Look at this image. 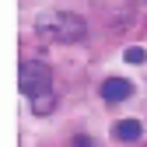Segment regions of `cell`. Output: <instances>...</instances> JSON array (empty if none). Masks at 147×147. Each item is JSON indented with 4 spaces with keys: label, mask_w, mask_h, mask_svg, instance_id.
Returning a JSON list of instances; mask_svg holds the SVG:
<instances>
[{
    "label": "cell",
    "mask_w": 147,
    "mask_h": 147,
    "mask_svg": "<svg viewBox=\"0 0 147 147\" xmlns=\"http://www.w3.org/2000/svg\"><path fill=\"white\" fill-rule=\"evenodd\" d=\"M18 88L21 95L32 98V109L39 116H49L53 105H56V95H53V74L42 60H21V70H18Z\"/></svg>",
    "instance_id": "cell-1"
},
{
    "label": "cell",
    "mask_w": 147,
    "mask_h": 147,
    "mask_svg": "<svg viewBox=\"0 0 147 147\" xmlns=\"http://www.w3.org/2000/svg\"><path fill=\"white\" fill-rule=\"evenodd\" d=\"M35 32L42 35L46 42H81L84 35H88V21L81 14H70V11H53V14H42V18H35Z\"/></svg>",
    "instance_id": "cell-2"
},
{
    "label": "cell",
    "mask_w": 147,
    "mask_h": 147,
    "mask_svg": "<svg viewBox=\"0 0 147 147\" xmlns=\"http://www.w3.org/2000/svg\"><path fill=\"white\" fill-rule=\"evenodd\" d=\"M133 95V84L126 81V77H109L102 81V98L105 102H123V98H130Z\"/></svg>",
    "instance_id": "cell-3"
},
{
    "label": "cell",
    "mask_w": 147,
    "mask_h": 147,
    "mask_svg": "<svg viewBox=\"0 0 147 147\" xmlns=\"http://www.w3.org/2000/svg\"><path fill=\"white\" fill-rule=\"evenodd\" d=\"M140 133H144V126H140L137 119H123V123H116V126H112V137H116V140H123V144L140 140Z\"/></svg>",
    "instance_id": "cell-4"
},
{
    "label": "cell",
    "mask_w": 147,
    "mask_h": 147,
    "mask_svg": "<svg viewBox=\"0 0 147 147\" xmlns=\"http://www.w3.org/2000/svg\"><path fill=\"white\" fill-rule=\"evenodd\" d=\"M144 60H147V53L140 46H130V49H126V63H144Z\"/></svg>",
    "instance_id": "cell-5"
},
{
    "label": "cell",
    "mask_w": 147,
    "mask_h": 147,
    "mask_svg": "<svg viewBox=\"0 0 147 147\" xmlns=\"http://www.w3.org/2000/svg\"><path fill=\"white\" fill-rule=\"evenodd\" d=\"M74 147H95V140H88V137H74Z\"/></svg>",
    "instance_id": "cell-6"
}]
</instances>
